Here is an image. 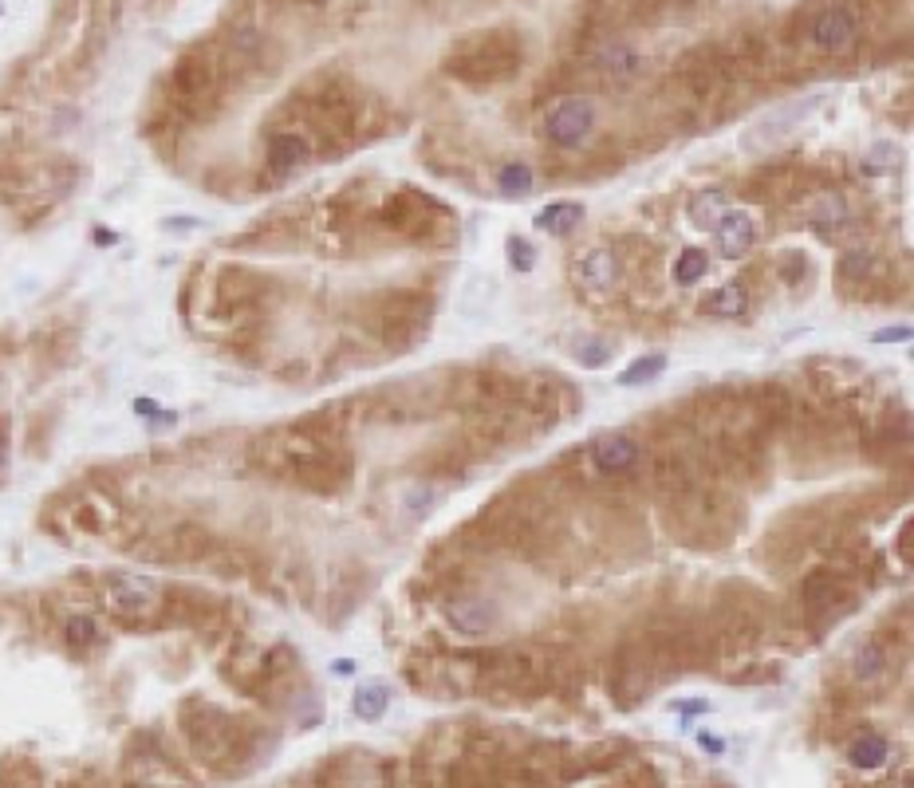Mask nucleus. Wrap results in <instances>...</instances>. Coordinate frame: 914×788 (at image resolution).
<instances>
[{"mask_svg": "<svg viewBox=\"0 0 914 788\" xmlns=\"http://www.w3.org/2000/svg\"><path fill=\"white\" fill-rule=\"evenodd\" d=\"M517 67H521V44L509 32L469 36L461 48H454V56L446 60V71L457 75V79H465V83H473V87L509 79Z\"/></svg>", "mask_w": 914, "mask_h": 788, "instance_id": "1", "label": "nucleus"}, {"mask_svg": "<svg viewBox=\"0 0 914 788\" xmlns=\"http://www.w3.org/2000/svg\"><path fill=\"white\" fill-rule=\"evenodd\" d=\"M591 131H595V103H591L588 95H564V99H556V103L548 107V115H544V138H548L552 146L572 150V146H580Z\"/></svg>", "mask_w": 914, "mask_h": 788, "instance_id": "2", "label": "nucleus"}, {"mask_svg": "<svg viewBox=\"0 0 914 788\" xmlns=\"http://www.w3.org/2000/svg\"><path fill=\"white\" fill-rule=\"evenodd\" d=\"M170 83H174V95H178V103L186 111H205L217 99V64H213V56H205V52L182 56L174 75H170Z\"/></svg>", "mask_w": 914, "mask_h": 788, "instance_id": "3", "label": "nucleus"}, {"mask_svg": "<svg viewBox=\"0 0 914 788\" xmlns=\"http://www.w3.org/2000/svg\"><path fill=\"white\" fill-rule=\"evenodd\" d=\"M158 584L154 580H142V576H127V572H119V576H111L107 580V588H103V607L111 611V615H119V619H146V615H154V607H158Z\"/></svg>", "mask_w": 914, "mask_h": 788, "instance_id": "4", "label": "nucleus"}, {"mask_svg": "<svg viewBox=\"0 0 914 788\" xmlns=\"http://www.w3.org/2000/svg\"><path fill=\"white\" fill-rule=\"evenodd\" d=\"M808 40L816 52L824 56H836V52H848L851 44L859 40V16L851 12L848 4H828L812 16L808 24Z\"/></svg>", "mask_w": 914, "mask_h": 788, "instance_id": "5", "label": "nucleus"}, {"mask_svg": "<svg viewBox=\"0 0 914 788\" xmlns=\"http://www.w3.org/2000/svg\"><path fill=\"white\" fill-rule=\"evenodd\" d=\"M591 461L603 473H627V469H635L643 461V446L627 430H607V434H599L591 442Z\"/></svg>", "mask_w": 914, "mask_h": 788, "instance_id": "6", "label": "nucleus"}, {"mask_svg": "<svg viewBox=\"0 0 914 788\" xmlns=\"http://www.w3.org/2000/svg\"><path fill=\"white\" fill-rule=\"evenodd\" d=\"M446 623L461 635H489L497 627V603L481 595H457L446 603Z\"/></svg>", "mask_w": 914, "mask_h": 788, "instance_id": "7", "label": "nucleus"}, {"mask_svg": "<svg viewBox=\"0 0 914 788\" xmlns=\"http://www.w3.org/2000/svg\"><path fill=\"white\" fill-rule=\"evenodd\" d=\"M312 158V150H308V138L296 131H276L272 138H268V150H264V162H268V170L276 174V178H288V174H296L304 162Z\"/></svg>", "mask_w": 914, "mask_h": 788, "instance_id": "8", "label": "nucleus"}, {"mask_svg": "<svg viewBox=\"0 0 914 788\" xmlns=\"http://www.w3.org/2000/svg\"><path fill=\"white\" fill-rule=\"evenodd\" d=\"M714 233H718L721 257H729V261H741L757 241V225H753V217L745 209H725V217L714 225Z\"/></svg>", "mask_w": 914, "mask_h": 788, "instance_id": "9", "label": "nucleus"}, {"mask_svg": "<svg viewBox=\"0 0 914 788\" xmlns=\"http://www.w3.org/2000/svg\"><path fill=\"white\" fill-rule=\"evenodd\" d=\"M887 757H891V741H887L883 733H859V737L848 745V765L851 769H859V773L883 769Z\"/></svg>", "mask_w": 914, "mask_h": 788, "instance_id": "10", "label": "nucleus"}, {"mask_svg": "<svg viewBox=\"0 0 914 788\" xmlns=\"http://www.w3.org/2000/svg\"><path fill=\"white\" fill-rule=\"evenodd\" d=\"M615 272H619V264H615V253H611V249H591V253H584V257L576 261L580 284H584V288H595V292L611 288V284H615Z\"/></svg>", "mask_w": 914, "mask_h": 788, "instance_id": "11", "label": "nucleus"}, {"mask_svg": "<svg viewBox=\"0 0 914 788\" xmlns=\"http://www.w3.org/2000/svg\"><path fill=\"white\" fill-rule=\"evenodd\" d=\"M584 201H552L548 209H540V217H536V229H544V233H556V237H568L580 221H584Z\"/></svg>", "mask_w": 914, "mask_h": 788, "instance_id": "12", "label": "nucleus"}, {"mask_svg": "<svg viewBox=\"0 0 914 788\" xmlns=\"http://www.w3.org/2000/svg\"><path fill=\"white\" fill-rule=\"evenodd\" d=\"M851 674H855V682H863V686H879V682L891 674V658H887V651H883L879 643H863V647L855 651V658H851Z\"/></svg>", "mask_w": 914, "mask_h": 788, "instance_id": "13", "label": "nucleus"}, {"mask_svg": "<svg viewBox=\"0 0 914 788\" xmlns=\"http://www.w3.org/2000/svg\"><path fill=\"white\" fill-rule=\"evenodd\" d=\"M848 201L836 194H824L812 201V209L804 213V221L812 225V229H820V233H836L840 225H848Z\"/></svg>", "mask_w": 914, "mask_h": 788, "instance_id": "14", "label": "nucleus"}, {"mask_svg": "<svg viewBox=\"0 0 914 788\" xmlns=\"http://www.w3.org/2000/svg\"><path fill=\"white\" fill-rule=\"evenodd\" d=\"M355 714L363 718V722H379L383 714H387V706H391V686H383V682H367V686H359L355 690Z\"/></svg>", "mask_w": 914, "mask_h": 788, "instance_id": "15", "label": "nucleus"}, {"mask_svg": "<svg viewBox=\"0 0 914 788\" xmlns=\"http://www.w3.org/2000/svg\"><path fill=\"white\" fill-rule=\"evenodd\" d=\"M725 209H729V197L721 194V190H702V194L690 201V221L698 229H714L721 217H725Z\"/></svg>", "mask_w": 914, "mask_h": 788, "instance_id": "16", "label": "nucleus"}, {"mask_svg": "<svg viewBox=\"0 0 914 788\" xmlns=\"http://www.w3.org/2000/svg\"><path fill=\"white\" fill-rule=\"evenodd\" d=\"M536 190V178H532V166L524 162H509L497 170V194L501 197H528Z\"/></svg>", "mask_w": 914, "mask_h": 788, "instance_id": "17", "label": "nucleus"}, {"mask_svg": "<svg viewBox=\"0 0 914 788\" xmlns=\"http://www.w3.org/2000/svg\"><path fill=\"white\" fill-rule=\"evenodd\" d=\"M745 288L741 284H725V288H718L710 300H706V312L710 316H718V320H737L741 312H745Z\"/></svg>", "mask_w": 914, "mask_h": 788, "instance_id": "18", "label": "nucleus"}, {"mask_svg": "<svg viewBox=\"0 0 914 788\" xmlns=\"http://www.w3.org/2000/svg\"><path fill=\"white\" fill-rule=\"evenodd\" d=\"M666 363H670V359H666L662 351L635 359L627 371H619V387H643V383H651V379H658V375L666 371Z\"/></svg>", "mask_w": 914, "mask_h": 788, "instance_id": "19", "label": "nucleus"}, {"mask_svg": "<svg viewBox=\"0 0 914 788\" xmlns=\"http://www.w3.org/2000/svg\"><path fill=\"white\" fill-rule=\"evenodd\" d=\"M599 67H603L607 75L631 79V75H639V71H643V60H639V52H631V48L615 44V48H603V52H599Z\"/></svg>", "mask_w": 914, "mask_h": 788, "instance_id": "20", "label": "nucleus"}, {"mask_svg": "<svg viewBox=\"0 0 914 788\" xmlns=\"http://www.w3.org/2000/svg\"><path fill=\"white\" fill-rule=\"evenodd\" d=\"M64 643L71 651H87L99 643V623L91 615H71L64 623Z\"/></svg>", "mask_w": 914, "mask_h": 788, "instance_id": "21", "label": "nucleus"}, {"mask_svg": "<svg viewBox=\"0 0 914 788\" xmlns=\"http://www.w3.org/2000/svg\"><path fill=\"white\" fill-rule=\"evenodd\" d=\"M706 272H710V257H706L702 249H682V253H678V261H674V280H678L682 288L698 284Z\"/></svg>", "mask_w": 914, "mask_h": 788, "instance_id": "22", "label": "nucleus"}, {"mask_svg": "<svg viewBox=\"0 0 914 788\" xmlns=\"http://www.w3.org/2000/svg\"><path fill=\"white\" fill-rule=\"evenodd\" d=\"M611 355H615V347H611L607 339H584V343L576 347V359H580L584 367H603Z\"/></svg>", "mask_w": 914, "mask_h": 788, "instance_id": "23", "label": "nucleus"}, {"mask_svg": "<svg viewBox=\"0 0 914 788\" xmlns=\"http://www.w3.org/2000/svg\"><path fill=\"white\" fill-rule=\"evenodd\" d=\"M883 166H899V150L891 142H875L871 154L863 158V170H883Z\"/></svg>", "mask_w": 914, "mask_h": 788, "instance_id": "24", "label": "nucleus"}, {"mask_svg": "<svg viewBox=\"0 0 914 788\" xmlns=\"http://www.w3.org/2000/svg\"><path fill=\"white\" fill-rule=\"evenodd\" d=\"M509 264H513L517 272H532V264H536V249H532L528 241H521V237H509Z\"/></svg>", "mask_w": 914, "mask_h": 788, "instance_id": "25", "label": "nucleus"}, {"mask_svg": "<svg viewBox=\"0 0 914 788\" xmlns=\"http://www.w3.org/2000/svg\"><path fill=\"white\" fill-rule=\"evenodd\" d=\"M875 343H907L911 339V324H899V328H883L871 335Z\"/></svg>", "mask_w": 914, "mask_h": 788, "instance_id": "26", "label": "nucleus"}, {"mask_svg": "<svg viewBox=\"0 0 914 788\" xmlns=\"http://www.w3.org/2000/svg\"><path fill=\"white\" fill-rule=\"evenodd\" d=\"M698 745H702L706 753H714V757H721V753H725V741H721L718 733H698Z\"/></svg>", "mask_w": 914, "mask_h": 788, "instance_id": "27", "label": "nucleus"}, {"mask_svg": "<svg viewBox=\"0 0 914 788\" xmlns=\"http://www.w3.org/2000/svg\"><path fill=\"white\" fill-rule=\"evenodd\" d=\"M682 718H698V714H710V702H678Z\"/></svg>", "mask_w": 914, "mask_h": 788, "instance_id": "28", "label": "nucleus"}, {"mask_svg": "<svg viewBox=\"0 0 914 788\" xmlns=\"http://www.w3.org/2000/svg\"><path fill=\"white\" fill-rule=\"evenodd\" d=\"M4 458H8V434L0 430V465H4Z\"/></svg>", "mask_w": 914, "mask_h": 788, "instance_id": "29", "label": "nucleus"}]
</instances>
